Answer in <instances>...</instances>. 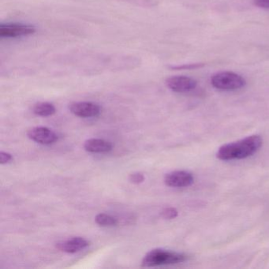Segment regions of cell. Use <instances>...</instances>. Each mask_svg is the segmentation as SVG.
Here are the masks:
<instances>
[{
	"label": "cell",
	"mask_w": 269,
	"mask_h": 269,
	"mask_svg": "<svg viewBox=\"0 0 269 269\" xmlns=\"http://www.w3.org/2000/svg\"><path fill=\"white\" fill-rule=\"evenodd\" d=\"M33 112L37 116H52L56 112V108L51 103L41 102L34 106Z\"/></svg>",
	"instance_id": "8fae6325"
},
{
	"label": "cell",
	"mask_w": 269,
	"mask_h": 269,
	"mask_svg": "<svg viewBox=\"0 0 269 269\" xmlns=\"http://www.w3.org/2000/svg\"><path fill=\"white\" fill-rule=\"evenodd\" d=\"M36 28L32 25L21 23H7L0 25V37L2 38H17L32 35Z\"/></svg>",
	"instance_id": "277c9868"
},
{
	"label": "cell",
	"mask_w": 269,
	"mask_h": 269,
	"mask_svg": "<svg viewBox=\"0 0 269 269\" xmlns=\"http://www.w3.org/2000/svg\"><path fill=\"white\" fill-rule=\"evenodd\" d=\"M160 216L165 220H173L178 217V212L174 207H166L163 211H161Z\"/></svg>",
	"instance_id": "4fadbf2b"
},
{
	"label": "cell",
	"mask_w": 269,
	"mask_h": 269,
	"mask_svg": "<svg viewBox=\"0 0 269 269\" xmlns=\"http://www.w3.org/2000/svg\"><path fill=\"white\" fill-rule=\"evenodd\" d=\"M84 150L90 153H108L113 148L112 144L109 141L98 138H92L87 140L84 144Z\"/></svg>",
	"instance_id": "30bf717a"
},
{
	"label": "cell",
	"mask_w": 269,
	"mask_h": 269,
	"mask_svg": "<svg viewBox=\"0 0 269 269\" xmlns=\"http://www.w3.org/2000/svg\"><path fill=\"white\" fill-rule=\"evenodd\" d=\"M13 160V156L11 153H7V152H0V164H6L11 162Z\"/></svg>",
	"instance_id": "9a60e30c"
},
{
	"label": "cell",
	"mask_w": 269,
	"mask_h": 269,
	"mask_svg": "<svg viewBox=\"0 0 269 269\" xmlns=\"http://www.w3.org/2000/svg\"><path fill=\"white\" fill-rule=\"evenodd\" d=\"M89 245V242L84 237H76L57 243L56 247L64 253H76L86 249Z\"/></svg>",
	"instance_id": "9c48e42d"
},
{
	"label": "cell",
	"mask_w": 269,
	"mask_h": 269,
	"mask_svg": "<svg viewBox=\"0 0 269 269\" xmlns=\"http://www.w3.org/2000/svg\"><path fill=\"white\" fill-rule=\"evenodd\" d=\"M95 222L101 227H114L118 224V220L111 215L99 213L95 217Z\"/></svg>",
	"instance_id": "7c38bea8"
},
{
	"label": "cell",
	"mask_w": 269,
	"mask_h": 269,
	"mask_svg": "<svg viewBox=\"0 0 269 269\" xmlns=\"http://www.w3.org/2000/svg\"><path fill=\"white\" fill-rule=\"evenodd\" d=\"M27 134L32 141L38 144H45V145L54 144L58 139L56 133L54 132L52 130L48 127H34L28 130Z\"/></svg>",
	"instance_id": "5b68a950"
},
{
	"label": "cell",
	"mask_w": 269,
	"mask_h": 269,
	"mask_svg": "<svg viewBox=\"0 0 269 269\" xmlns=\"http://www.w3.org/2000/svg\"><path fill=\"white\" fill-rule=\"evenodd\" d=\"M194 181V175L186 171H173L167 174L164 178L166 185L174 188L190 187Z\"/></svg>",
	"instance_id": "52a82bcc"
},
{
	"label": "cell",
	"mask_w": 269,
	"mask_h": 269,
	"mask_svg": "<svg viewBox=\"0 0 269 269\" xmlns=\"http://www.w3.org/2000/svg\"><path fill=\"white\" fill-rule=\"evenodd\" d=\"M70 111L75 116L88 118L98 116L101 114V107L93 102H77L70 106Z\"/></svg>",
	"instance_id": "8992f818"
},
{
	"label": "cell",
	"mask_w": 269,
	"mask_h": 269,
	"mask_svg": "<svg viewBox=\"0 0 269 269\" xmlns=\"http://www.w3.org/2000/svg\"><path fill=\"white\" fill-rule=\"evenodd\" d=\"M203 64H184L181 66H174V67H171L173 70H190V69H195L197 67H202Z\"/></svg>",
	"instance_id": "2e32d148"
},
{
	"label": "cell",
	"mask_w": 269,
	"mask_h": 269,
	"mask_svg": "<svg viewBox=\"0 0 269 269\" xmlns=\"http://www.w3.org/2000/svg\"><path fill=\"white\" fill-rule=\"evenodd\" d=\"M129 180L131 183H134V184H140V183H142L144 181V176L141 173H133L129 177Z\"/></svg>",
	"instance_id": "5bb4252c"
},
{
	"label": "cell",
	"mask_w": 269,
	"mask_h": 269,
	"mask_svg": "<svg viewBox=\"0 0 269 269\" xmlns=\"http://www.w3.org/2000/svg\"><path fill=\"white\" fill-rule=\"evenodd\" d=\"M189 257L184 253L169 251L163 249H155L148 252L142 260V267H153L170 265L185 262Z\"/></svg>",
	"instance_id": "7a4b0ae2"
},
{
	"label": "cell",
	"mask_w": 269,
	"mask_h": 269,
	"mask_svg": "<svg viewBox=\"0 0 269 269\" xmlns=\"http://www.w3.org/2000/svg\"><path fill=\"white\" fill-rule=\"evenodd\" d=\"M211 84L215 88L221 91H235L246 85V80L240 74L226 71L214 74Z\"/></svg>",
	"instance_id": "3957f363"
},
{
	"label": "cell",
	"mask_w": 269,
	"mask_h": 269,
	"mask_svg": "<svg viewBox=\"0 0 269 269\" xmlns=\"http://www.w3.org/2000/svg\"><path fill=\"white\" fill-rule=\"evenodd\" d=\"M262 144V137L260 135L249 136L240 141L221 146L217 151V157L224 161L247 158L257 153Z\"/></svg>",
	"instance_id": "6da1fadb"
},
{
	"label": "cell",
	"mask_w": 269,
	"mask_h": 269,
	"mask_svg": "<svg viewBox=\"0 0 269 269\" xmlns=\"http://www.w3.org/2000/svg\"><path fill=\"white\" fill-rule=\"evenodd\" d=\"M167 86L176 93H187L197 87V81L187 76H173L166 81Z\"/></svg>",
	"instance_id": "ba28073f"
},
{
	"label": "cell",
	"mask_w": 269,
	"mask_h": 269,
	"mask_svg": "<svg viewBox=\"0 0 269 269\" xmlns=\"http://www.w3.org/2000/svg\"><path fill=\"white\" fill-rule=\"evenodd\" d=\"M253 4L260 8L269 9V0H253Z\"/></svg>",
	"instance_id": "e0dca14e"
}]
</instances>
